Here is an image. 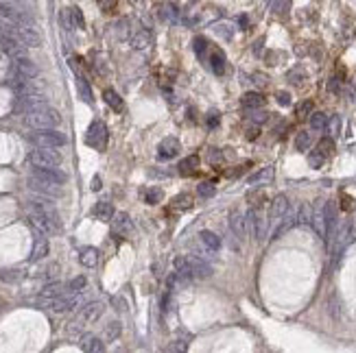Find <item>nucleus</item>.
Wrapping results in <instances>:
<instances>
[{
	"label": "nucleus",
	"mask_w": 356,
	"mask_h": 353,
	"mask_svg": "<svg viewBox=\"0 0 356 353\" xmlns=\"http://www.w3.org/2000/svg\"><path fill=\"white\" fill-rule=\"evenodd\" d=\"M295 116H297L299 120H304V118H308V116H313V103H310V101L299 103L297 107H295Z\"/></svg>",
	"instance_id": "39"
},
{
	"label": "nucleus",
	"mask_w": 356,
	"mask_h": 353,
	"mask_svg": "<svg viewBox=\"0 0 356 353\" xmlns=\"http://www.w3.org/2000/svg\"><path fill=\"white\" fill-rule=\"evenodd\" d=\"M310 144H313V137H310L308 131H299L297 137H295V148L304 153V151H308L310 148Z\"/></svg>",
	"instance_id": "34"
},
{
	"label": "nucleus",
	"mask_w": 356,
	"mask_h": 353,
	"mask_svg": "<svg viewBox=\"0 0 356 353\" xmlns=\"http://www.w3.org/2000/svg\"><path fill=\"white\" fill-rule=\"evenodd\" d=\"M26 214H29L33 227H35L40 234L48 235V234H59L62 231V220H59V214L55 205L51 203V198L44 196H31V201L26 203Z\"/></svg>",
	"instance_id": "1"
},
{
	"label": "nucleus",
	"mask_w": 356,
	"mask_h": 353,
	"mask_svg": "<svg viewBox=\"0 0 356 353\" xmlns=\"http://www.w3.org/2000/svg\"><path fill=\"white\" fill-rule=\"evenodd\" d=\"M199 242H201V244H204L210 253H216L218 249H221V238H218L214 231H208V229L201 231V234H199Z\"/></svg>",
	"instance_id": "20"
},
{
	"label": "nucleus",
	"mask_w": 356,
	"mask_h": 353,
	"mask_svg": "<svg viewBox=\"0 0 356 353\" xmlns=\"http://www.w3.org/2000/svg\"><path fill=\"white\" fill-rule=\"evenodd\" d=\"M29 162L33 168H57L62 166L64 157L59 151H53V148H33L29 153Z\"/></svg>",
	"instance_id": "5"
},
{
	"label": "nucleus",
	"mask_w": 356,
	"mask_h": 353,
	"mask_svg": "<svg viewBox=\"0 0 356 353\" xmlns=\"http://www.w3.org/2000/svg\"><path fill=\"white\" fill-rule=\"evenodd\" d=\"M94 216L98 220H103V223H112L116 212H114V205L109 201H98L94 205Z\"/></svg>",
	"instance_id": "18"
},
{
	"label": "nucleus",
	"mask_w": 356,
	"mask_h": 353,
	"mask_svg": "<svg viewBox=\"0 0 356 353\" xmlns=\"http://www.w3.org/2000/svg\"><path fill=\"white\" fill-rule=\"evenodd\" d=\"M31 142L35 144V148H53L55 151V148L64 146L66 142H68V137L57 129H46V131H35V133H31Z\"/></svg>",
	"instance_id": "6"
},
{
	"label": "nucleus",
	"mask_w": 356,
	"mask_h": 353,
	"mask_svg": "<svg viewBox=\"0 0 356 353\" xmlns=\"http://www.w3.org/2000/svg\"><path fill=\"white\" fill-rule=\"evenodd\" d=\"M76 90H79L81 98H83L87 105L92 103V90H90V85H87V81L83 79V76H76Z\"/></svg>",
	"instance_id": "35"
},
{
	"label": "nucleus",
	"mask_w": 356,
	"mask_h": 353,
	"mask_svg": "<svg viewBox=\"0 0 356 353\" xmlns=\"http://www.w3.org/2000/svg\"><path fill=\"white\" fill-rule=\"evenodd\" d=\"M24 122L33 126L35 131H46V129H57L59 124H62V116L55 107H44L40 112H33L29 116H24Z\"/></svg>",
	"instance_id": "3"
},
{
	"label": "nucleus",
	"mask_w": 356,
	"mask_h": 353,
	"mask_svg": "<svg viewBox=\"0 0 356 353\" xmlns=\"http://www.w3.org/2000/svg\"><path fill=\"white\" fill-rule=\"evenodd\" d=\"M273 176V170L271 168H262L258 175H254V176H249V183L254 185V183H260V181H269Z\"/></svg>",
	"instance_id": "41"
},
{
	"label": "nucleus",
	"mask_w": 356,
	"mask_h": 353,
	"mask_svg": "<svg viewBox=\"0 0 356 353\" xmlns=\"http://www.w3.org/2000/svg\"><path fill=\"white\" fill-rule=\"evenodd\" d=\"M328 126H330L332 135H337V133H339V118H332L330 122H328Z\"/></svg>",
	"instance_id": "56"
},
{
	"label": "nucleus",
	"mask_w": 356,
	"mask_h": 353,
	"mask_svg": "<svg viewBox=\"0 0 356 353\" xmlns=\"http://www.w3.org/2000/svg\"><path fill=\"white\" fill-rule=\"evenodd\" d=\"M0 31H2V37L15 40L24 48H35L42 44V37L35 29H22V26L13 24V22H9V20H0Z\"/></svg>",
	"instance_id": "2"
},
{
	"label": "nucleus",
	"mask_w": 356,
	"mask_h": 353,
	"mask_svg": "<svg viewBox=\"0 0 356 353\" xmlns=\"http://www.w3.org/2000/svg\"><path fill=\"white\" fill-rule=\"evenodd\" d=\"M103 303L101 301H92V303H87L85 307H81V312H79V316L74 318V321H70L68 325V334H81L85 329V325L87 323H94L101 318V314H103Z\"/></svg>",
	"instance_id": "4"
},
{
	"label": "nucleus",
	"mask_w": 356,
	"mask_h": 353,
	"mask_svg": "<svg viewBox=\"0 0 356 353\" xmlns=\"http://www.w3.org/2000/svg\"><path fill=\"white\" fill-rule=\"evenodd\" d=\"M175 203H177L179 209H190V207H193V198H190V196H177V198H175Z\"/></svg>",
	"instance_id": "49"
},
{
	"label": "nucleus",
	"mask_w": 356,
	"mask_h": 353,
	"mask_svg": "<svg viewBox=\"0 0 356 353\" xmlns=\"http://www.w3.org/2000/svg\"><path fill=\"white\" fill-rule=\"evenodd\" d=\"M197 166H199V157L197 155H190V157H186L184 162H179V173L182 175H190V173H195Z\"/></svg>",
	"instance_id": "33"
},
{
	"label": "nucleus",
	"mask_w": 356,
	"mask_h": 353,
	"mask_svg": "<svg viewBox=\"0 0 356 353\" xmlns=\"http://www.w3.org/2000/svg\"><path fill=\"white\" fill-rule=\"evenodd\" d=\"M57 275H59V264H48L44 268V277L51 279V281H57Z\"/></svg>",
	"instance_id": "46"
},
{
	"label": "nucleus",
	"mask_w": 356,
	"mask_h": 353,
	"mask_svg": "<svg viewBox=\"0 0 356 353\" xmlns=\"http://www.w3.org/2000/svg\"><path fill=\"white\" fill-rule=\"evenodd\" d=\"M81 349L85 353H105V345H103V340H98L94 334H83L81 336Z\"/></svg>",
	"instance_id": "16"
},
{
	"label": "nucleus",
	"mask_w": 356,
	"mask_h": 353,
	"mask_svg": "<svg viewBox=\"0 0 356 353\" xmlns=\"http://www.w3.org/2000/svg\"><path fill=\"white\" fill-rule=\"evenodd\" d=\"M48 240L44 238V234H40L37 231V235H35V244H33V251H31V262H37V260H42V257H46L48 255Z\"/></svg>",
	"instance_id": "17"
},
{
	"label": "nucleus",
	"mask_w": 356,
	"mask_h": 353,
	"mask_svg": "<svg viewBox=\"0 0 356 353\" xmlns=\"http://www.w3.org/2000/svg\"><path fill=\"white\" fill-rule=\"evenodd\" d=\"M31 176H35V179L44 181V183H51V185H64L66 181H68V175L62 173V170L57 168H33Z\"/></svg>",
	"instance_id": "11"
},
{
	"label": "nucleus",
	"mask_w": 356,
	"mask_h": 353,
	"mask_svg": "<svg viewBox=\"0 0 356 353\" xmlns=\"http://www.w3.org/2000/svg\"><path fill=\"white\" fill-rule=\"evenodd\" d=\"M20 279H22V270H18V268L0 270V281H4V284H18Z\"/></svg>",
	"instance_id": "30"
},
{
	"label": "nucleus",
	"mask_w": 356,
	"mask_h": 353,
	"mask_svg": "<svg viewBox=\"0 0 356 353\" xmlns=\"http://www.w3.org/2000/svg\"><path fill=\"white\" fill-rule=\"evenodd\" d=\"M271 9L276 13H286V9H291V2H271Z\"/></svg>",
	"instance_id": "51"
},
{
	"label": "nucleus",
	"mask_w": 356,
	"mask_h": 353,
	"mask_svg": "<svg viewBox=\"0 0 356 353\" xmlns=\"http://www.w3.org/2000/svg\"><path fill=\"white\" fill-rule=\"evenodd\" d=\"M114 218H116V220H114V231L120 234V235H127L129 231H131V218L125 212H118Z\"/></svg>",
	"instance_id": "26"
},
{
	"label": "nucleus",
	"mask_w": 356,
	"mask_h": 353,
	"mask_svg": "<svg viewBox=\"0 0 356 353\" xmlns=\"http://www.w3.org/2000/svg\"><path fill=\"white\" fill-rule=\"evenodd\" d=\"M245 223H247L249 234L254 235V240H262L265 238V231H267V220L262 216V212L258 207H251L245 216Z\"/></svg>",
	"instance_id": "8"
},
{
	"label": "nucleus",
	"mask_w": 356,
	"mask_h": 353,
	"mask_svg": "<svg viewBox=\"0 0 356 353\" xmlns=\"http://www.w3.org/2000/svg\"><path fill=\"white\" fill-rule=\"evenodd\" d=\"M288 214V198L286 194H278L271 201V209H269V218L271 220H280Z\"/></svg>",
	"instance_id": "15"
},
{
	"label": "nucleus",
	"mask_w": 356,
	"mask_h": 353,
	"mask_svg": "<svg viewBox=\"0 0 356 353\" xmlns=\"http://www.w3.org/2000/svg\"><path fill=\"white\" fill-rule=\"evenodd\" d=\"M251 114V120H254V122H267V120H269V114L267 112H260V109H256V112H249Z\"/></svg>",
	"instance_id": "48"
},
{
	"label": "nucleus",
	"mask_w": 356,
	"mask_h": 353,
	"mask_svg": "<svg viewBox=\"0 0 356 353\" xmlns=\"http://www.w3.org/2000/svg\"><path fill=\"white\" fill-rule=\"evenodd\" d=\"M310 129L315 131H326L328 129V116L321 114V112H315L310 116Z\"/></svg>",
	"instance_id": "32"
},
{
	"label": "nucleus",
	"mask_w": 356,
	"mask_h": 353,
	"mask_svg": "<svg viewBox=\"0 0 356 353\" xmlns=\"http://www.w3.org/2000/svg\"><path fill=\"white\" fill-rule=\"evenodd\" d=\"M315 151L319 153L324 159H328L332 155V151H335V142H332V137H324V140H319V144H317Z\"/></svg>",
	"instance_id": "31"
},
{
	"label": "nucleus",
	"mask_w": 356,
	"mask_h": 353,
	"mask_svg": "<svg viewBox=\"0 0 356 353\" xmlns=\"http://www.w3.org/2000/svg\"><path fill=\"white\" fill-rule=\"evenodd\" d=\"M62 294H66L62 281H51V284H46V286L42 288V301L57 299V296H62Z\"/></svg>",
	"instance_id": "23"
},
{
	"label": "nucleus",
	"mask_w": 356,
	"mask_h": 353,
	"mask_svg": "<svg viewBox=\"0 0 356 353\" xmlns=\"http://www.w3.org/2000/svg\"><path fill=\"white\" fill-rule=\"evenodd\" d=\"M210 61H212V70H214L216 74H221L223 68H225V65H223V61H225V59H223V55H221V53H214Z\"/></svg>",
	"instance_id": "44"
},
{
	"label": "nucleus",
	"mask_w": 356,
	"mask_h": 353,
	"mask_svg": "<svg viewBox=\"0 0 356 353\" xmlns=\"http://www.w3.org/2000/svg\"><path fill=\"white\" fill-rule=\"evenodd\" d=\"M190 260V266H193V275L195 277H212V266L204 260H199V257H188Z\"/></svg>",
	"instance_id": "24"
},
{
	"label": "nucleus",
	"mask_w": 356,
	"mask_h": 353,
	"mask_svg": "<svg viewBox=\"0 0 356 353\" xmlns=\"http://www.w3.org/2000/svg\"><path fill=\"white\" fill-rule=\"evenodd\" d=\"M0 48H2V51L7 53L11 59H18V57H22V55H26V53H24L26 48L20 46V44L15 42V40H9V37H2V40H0Z\"/></svg>",
	"instance_id": "21"
},
{
	"label": "nucleus",
	"mask_w": 356,
	"mask_h": 353,
	"mask_svg": "<svg viewBox=\"0 0 356 353\" xmlns=\"http://www.w3.org/2000/svg\"><path fill=\"white\" fill-rule=\"evenodd\" d=\"M76 303H79V296H76V294H70V292H66V294L57 296V299L42 301V305H44V307H48V310L55 312V314H64V312L74 310Z\"/></svg>",
	"instance_id": "9"
},
{
	"label": "nucleus",
	"mask_w": 356,
	"mask_h": 353,
	"mask_svg": "<svg viewBox=\"0 0 356 353\" xmlns=\"http://www.w3.org/2000/svg\"><path fill=\"white\" fill-rule=\"evenodd\" d=\"M103 98H105V103L114 109V112H123L125 103H123V98H120L114 90H105V92H103Z\"/></svg>",
	"instance_id": "29"
},
{
	"label": "nucleus",
	"mask_w": 356,
	"mask_h": 353,
	"mask_svg": "<svg viewBox=\"0 0 356 353\" xmlns=\"http://www.w3.org/2000/svg\"><path fill=\"white\" fill-rule=\"evenodd\" d=\"M341 207L343 209H352V198L348 194H341Z\"/></svg>",
	"instance_id": "55"
},
{
	"label": "nucleus",
	"mask_w": 356,
	"mask_h": 353,
	"mask_svg": "<svg viewBox=\"0 0 356 353\" xmlns=\"http://www.w3.org/2000/svg\"><path fill=\"white\" fill-rule=\"evenodd\" d=\"M214 33H218V35H223L225 40H229V37H232V31H229V24H214Z\"/></svg>",
	"instance_id": "50"
},
{
	"label": "nucleus",
	"mask_w": 356,
	"mask_h": 353,
	"mask_svg": "<svg viewBox=\"0 0 356 353\" xmlns=\"http://www.w3.org/2000/svg\"><path fill=\"white\" fill-rule=\"evenodd\" d=\"M197 194L204 196V198L214 196V185H212V183H199V185H197Z\"/></svg>",
	"instance_id": "43"
},
{
	"label": "nucleus",
	"mask_w": 356,
	"mask_h": 353,
	"mask_svg": "<svg viewBox=\"0 0 356 353\" xmlns=\"http://www.w3.org/2000/svg\"><path fill=\"white\" fill-rule=\"evenodd\" d=\"M85 142L90 146H94L98 148V151H103L107 144V126L101 122V120H96V122H92L90 124V129H87V133H85Z\"/></svg>",
	"instance_id": "10"
},
{
	"label": "nucleus",
	"mask_w": 356,
	"mask_h": 353,
	"mask_svg": "<svg viewBox=\"0 0 356 353\" xmlns=\"http://www.w3.org/2000/svg\"><path fill=\"white\" fill-rule=\"evenodd\" d=\"M278 103L280 105H291V96H288L286 92H280L278 94Z\"/></svg>",
	"instance_id": "54"
},
{
	"label": "nucleus",
	"mask_w": 356,
	"mask_h": 353,
	"mask_svg": "<svg viewBox=\"0 0 356 353\" xmlns=\"http://www.w3.org/2000/svg\"><path fill=\"white\" fill-rule=\"evenodd\" d=\"M324 162H326V159L321 157V155H319V153H317V151H313V153H310V155H308V164H310V166H313V168H321V166H324Z\"/></svg>",
	"instance_id": "47"
},
{
	"label": "nucleus",
	"mask_w": 356,
	"mask_h": 353,
	"mask_svg": "<svg viewBox=\"0 0 356 353\" xmlns=\"http://www.w3.org/2000/svg\"><path fill=\"white\" fill-rule=\"evenodd\" d=\"M229 229H232V234L236 235V238H243V235L247 234V223H245L243 214H232V216H229Z\"/></svg>",
	"instance_id": "25"
},
{
	"label": "nucleus",
	"mask_w": 356,
	"mask_h": 353,
	"mask_svg": "<svg viewBox=\"0 0 356 353\" xmlns=\"http://www.w3.org/2000/svg\"><path fill=\"white\" fill-rule=\"evenodd\" d=\"M11 74L20 76V79H24V81H31V79L40 76V68H37V63L33 61V59L22 55L18 59H11Z\"/></svg>",
	"instance_id": "7"
},
{
	"label": "nucleus",
	"mask_w": 356,
	"mask_h": 353,
	"mask_svg": "<svg viewBox=\"0 0 356 353\" xmlns=\"http://www.w3.org/2000/svg\"><path fill=\"white\" fill-rule=\"evenodd\" d=\"M79 260H81V264H83V266H87V268H94L96 264H98V251L94 249V246H87V249L81 251Z\"/></svg>",
	"instance_id": "28"
},
{
	"label": "nucleus",
	"mask_w": 356,
	"mask_h": 353,
	"mask_svg": "<svg viewBox=\"0 0 356 353\" xmlns=\"http://www.w3.org/2000/svg\"><path fill=\"white\" fill-rule=\"evenodd\" d=\"M313 227L319 235H326V227H324V207L313 212Z\"/></svg>",
	"instance_id": "38"
},
{
	"label": "nucleus",
	"mask_w": 356,
	"mask_h": 353,
	"mask_svg": "<svg viewBox=\"0 0 356 353\" xmlns=\"http://www.w3.org/2000/svg\"><path fill=\"white\" fill-rule=\"evenodd\" d=\"M98 7L105 9V13H114V9H116L118 4L116 2H98Z\"/></svg>",
	"instance_id": "52"
},
{
	"label": "nucleus",
	"mask_w": 356,
	"mask_h": 353,
	"mask_svg": "<svg viewBox=\"0 0 356 353\" xmlns=\"http://www.w3.org/2000/svg\"><path fill=\"white\" fill-rule=\"evenodd\" d=\"M324 227H326V240H335L337 229H339V220H337V207L332 203L324 205Z\"/></svg>",
	"instance_id": "13"
},
{
	"label": "nucleus",
	"mask_w": 356,
	"mask_h": 353,
	"mask_svg": "<svg viewBox=\"0 0 356 353\" xmlns=\"http://www.w3.org/2000/svg\"><path fill=\"white\" fill-rule=\"evenodd\" d=\"M179 151H182V144H179L175 137H164L160 142V146H157V155L160 159H173L179 155Z\"/></svg>",
	"instance_id": "14"
},
{
	"label": "nucleus",
	"mask_w": 356,
	"mask_h": 353,
	"mask_svg": "<svg viewBox=\"0 0 356 353\" xmlns=\"http://www.w3.org/2000/svg\"><path fill=\"white\" fill-rule=\"evenodd\" d=\"M175 273H177V277L184 279V281H188V279L195 277V275H193V266H190L188 257H184V255L175 257Z\"/></svg>",
	"instance_id": "19"
},
{
	"label": "nucleus",
	"mask_w": 356,
	"mask_h": 353,
	"mask_svg": "<svg viewBox=\"0 0 356 353\" xmlns=\"http://www.w3.org/2000/svg\"><path fill=\"white\" fill-rule=\"evenodd\" d=\"M247 137H249V140H254V137H258V126H256V129H249V131H247Z\"/></svg>",
	"instance_id": "57"
},
{
	"label": "nucleus",
	"mask_w": 356,
	"mask_h": 353,
	"mask_svg": "<svg viewBox=\"0 0 356 353\" xmlns=\"http://www.w3.org/2000/svg\"><path fill=\"white\" fill-rule=\"evenodd\" d=\"M262 105H265V98H262V94H258V92H249L243 96V107L249 109V112H256Z\"/></svg>",
	"instance_id": "27"
},
{
	"label": "nucleus",
	"mask_w": 356,
	"mask_h": 353,
	"mask_svg": "<svg viewBox=\"0 0 356 353\" xmlns=\"http://www.w3.org/2000/svg\"><path fill=\"white\" fill-rule=\"evenodd\" d=\"M118 336H120V323H118V321L107 323V327H105V340H116Z\"/></svg>",
	"instance_id": "40"
},
{
	"label": "nucleus",
	"mask_w": 356,
	"mask_h": 353,
	"mask_svg": "<svg viewBox=\"0 0 356 353\" xmlns=\"http://www.w3.org/2000/svg\"><path fill=\"white\" fill-rule=\"evenodd\" d=\"M70 13V29H83V13H81V9L79 7H72L68 11Z\"/></svg>",
	"instance_id": "36"
},
{
	"label": "nucleus",
	"mask_w": 356,
	"mask_h": 353,
	"mask_svg": "<svg viewBox=\"0 0 356 353\" xmlns=\"http://www.w3.org/2000/svg\"><path fill=\"white\" fill-rule=\"evenodd\" d=\"M146 203H149V205H157V203L162 201V190H157V187H153V190H149L146 192Z\"/></svg>",
	"instance_id": "45"
},
{
	"label": "nucleus",
	"mask_w": 356,
	"mask_h": 353,
	"mask_svg": "<svg viewBox=\"0 0 356 353\" xmlns=\"http://www.w3.org/2000/svg\"><path fill=\"white\" fill-rule=\"evenodd\" d=\"M85 284H87L85 277H74V279L68 284V292H70V294H76V292H81V290L85 288Z\"/></svg>",
	"instance_id": "42"
},
{
	"label": "nucleus",
	"mask_w": 356,
	"mask_h": 353,
	"mask_svg": "<svg viewBox=\"0 0 356 353\" xmlns=\"http://www.w3.org/2000/svg\"><path fill=\"white\" fill-rule=\"evenodd\" d=\"M151 42H153V37H151V33L149 31H136L134 33V37H131V46L136 48V51H146V48L151 46Z\"/></svg>",
	"instance_id": "22"
},
{
	"label": "nucleus",
	"mask_w": 356,
	"mask_h": 353,
	"mask_svg": "<svg viewBox=\"0 0 356 353\" xmlns=\"http://www.w3.org/2000/svg\"><path fill=\"white\" fill-rule=\"evenodd\" d=\"M297 225H299V227L313 225V209H310L308 205H302V209H299V214H297Z\"/></svg>",
	"instance_id": "37"
},
{
	"label": "nucleus",
	"mask_w": 356,
	"mask_h": 353,
	"mask_svg": "<svg viewBox=\"0 0 356 353\" xmlns=\"http://www.w3.org/2000/svg\"><path fill=\"white\" fill-rule=\"evenodd\" d=\"M29 187H31V192L35 196H44V198H57V196H62V190H59L57 185L44 183V181L35 179V176H31V175H29Z\"/></svg>",
	"instance_id": "12"
},
{
	"label": "nucleus",
	"mask_w": 356,
	"mask_h": 353,
	"mask_svg": "<svg viewBox=\"0 0 356 353\" xmlns=\"http://www.w3.org/2000/svg\"><path fill=\"white\" fill-rule=\"evenodd\" d=\"M92 190H101V179L94 176V181H92Z\"/></svg>",
	"instance_id": "58"
},
{
	"label": "nucleus",
	"mask_w": 356,
	"mask_h": 353,
	"mask_svg": "<svg viewBox=\"0 0 356 353\" xmlns=\"http://www.w3.org/2000/svg\"><path fill=\"white\" fill-rule=\"evenodd\" d=\"M208 159H210L212 164L221 162V151H216V148H212V151H210V155H208Z\"/></svg>",
	"instance_id": "53"
}]
</instances>
